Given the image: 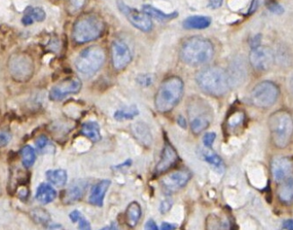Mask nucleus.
Returning <instances> with one entry per match:
<instances>
[{
	"label": "nucleus",
	"mask_w": 293,
	"mask_h": 230,
	"mask_svg": "<svg viewBox=\"0 0 293 230\" xmlns=\"http://www.w3.org/2000/svg\"><path fill=\"white\" fill-rule=\"evenodd\" d=\"M46 177L53 185L58 187H62L68 181L67 172L63 169L47 171Z\"/></svg>",
	"instance_id": "obj_24"
},
{
	"label": "nucleus",
	"mask_w": 293,
	"mask_h": 230,
	"mask_svg": "<svg viewBox=\"0 0 293 230\" xmlns=\"http://www.w3.org/2000/svg\"><path fill=\"white\" fill-rule=\"evenodd\" d=\"M145 230H159V228L153 219H149L145 224Z\"/></svg>",
	"instance_id": "obj_40"
},
{
	"label": "nucleus",
	"mask_w": 293,
	"mask_h": 230,
	"mask_svg": "<svg viewBox=\"0 0 293 230\" xmlns=\"http://www.w3.org/2000/svg\"><path fill=\"white\" fill-rule=\"evenodd\" d=\"M100 230H111V226L110 227H109V226H107V227H104V228H102V229Z\"/></svg>",
	"instance_id": "obj_46"
},
{
	"label": "nucleus",
	"mask_w": 293,
	"mask_h": 230,
	"mask_svg": "<svg viewBox=\"0 0 293 230\" xmlns=\"http://www.w3.org/2000/svg\"><path fill=\"white\" fill-rule=\"evenodd\" d=\"M141 217V207L137 201H132L130 203L125 211V220L129 226L134 227L137 226L138 222Z\"/></svg>",
	"instance_id": "obj_19"
},
{
	"label": "nucleus",
	"mask_w": 293,
	"mask_h": 230,
	"mask_svg": "<svg viewBox=\"0 0 293 230\" xmlns=\"http://www.w3.org/2000/svg\"><path fill=\"white\" fill-rule=\"evenodd\" d=\"M46 211L44 210H41V209H36L34 210V216H35V219H37L39 222H48L51 218L50 217H42V215L45 213Z\"/></svg>",
	"instance_id": "obj_37"
},
{
	"label": "nucleus",
	"mask_w": 293,
	"mask_h": 230,
	"mask_svg": "<svg viewBox=\"0 0 293 230\" xmlns=\"http://www.w3.org/2000/svg\"><path fill=\"white\" fill-rule=\"evenodd\" d=\"M142 11L145 14H147L148 16L150 17H154L156 20L161 22H167L170 20H173L174 18H176L178 16L177 12H174V13L165 14L160 11L159 9L154 8L150 5H145L142 8Z\"/></svg>",
	"instance_id": "obj_22"
},
{
	"label": "nucleus",
	"mask_w": 293,
	"mask_h": 230,
	"mask_svg": "<svg viewBox=\"0 0 293 230\" xmlns=\"http://www.w3.org/2000/svg\"><path fill=\"white\" fill-rule=\"evenodd\" d=\"M223 4V0H209V7L211 9H220Z\"/></svg>",
	"instance_id": "obj_41"
},
{
	"label": "nucleus",
	"mask_w": 293,
	"mask_h": 230,
	"mask_svg": "<svg viewBox=\"0 0 293 230\" xmlns=\"http://www.w3.org/2000/svg\"><path fill=\"white\" fill-rule=\"evenodd\" d=\"M280 90L273 82L263 81L257 84L251 93V102L258 108L272 106L279 97Z\"/></svg>",
	"instance_id": "obj_8"
},
{
	"label": "nucleus",
	"mask_w": 293,
	"mask_h": 230,
	"mask_svg": "<svg viewBox=\"0 0 293 230\" xmlns=\"http://www.w3.org/2000/svg\"><path fill=\"white\" fill-rule=\"evenodd\" d=\"M82 217H83V215H82L78 210H74L71 213L69 214V217H70L71 221L74 222V223L78 222V220H79Z\"/></svg>",
	"instance_id": "obj_42"
},
{
	"label": "nucleus",
	"mask_w": 293,
	"mask_h": 230,
	"mask_svg": "<svg viewBox=\"0 0 293 230\" xmlns=\"http://www.w3.org/2000/svg\"><path fill=\"white\" fill-rule=\"evenodd\" d=\"M216 139V133L214 132H208L204 137V144L206 148L211 149L213 147V143Z\"/></svg>",
	"instance_id": "obj_33"
},
{
	"label": "nucleus",
	"mask_w": 293,
	"mask_h": 230,
	"mask_svg": "<svg viewBox=\"0 0 293 230\" xmlns=\"http://www.w3.org/2000/svg\"><path fill=\"white\" fill-rule=\"evenodd\" d=\"M178 155L175 149L169 143H166L162 150L161 157L157 163L155 172L157 175H161L173 168L178 161Z\"/></svg>",
	"instance_id": "obj_15"
},
{
	"label": "nucleus",
	"mask_w": 293,
	"mask_h": 230,
	"mask_svg": "<svg viewBox=\"0 0 293 230\" xmlns=\"http://www.w3.org/2000/svg\"><path fill=\"white\" fill-rule=\"evenodd\" d=\"M209 125H210V120H209L208 117H206L204 114H202L191 120L190 126H191L192 133L200 134L204 132V130L208 128Z\"/></svg>",
	"instance_id": "obj_25"
},
{
	"label": "nucleus",
	"mask_w": 293,
	"mask_h": 230,
	"mask_svg": "<svg viewBox=\"0 0 293 230\" xmlns=\"http://www.w3.org/2000/svg\"><path fill=\"white\" fill-rule=\"evenodd\" d=\"M204 159L207 161V162L213 166V167H215L218 170H220L221 168H223V161L217 154L213 153V152H211V151H207L204 153Z\"/></svg>",
	"instance_id": "obj_30"
},
{
	"label": "nucleus",
	"mask_w": 293,
	"mask_h": 230,
	"mask_svg": "<svg viewBox=\"0 0 293 230\" xmlns=\"http://www.w3.org/2000/svg\"><path fill=\"white\" fill-rule=\"evenodd\" d=\"M85 190V185H84L83 183H77L73 186H70V188L67 191L66 199L68 201H72V202L73 201H77L84 195Z\"/></svg>",
	"instance_id": "obj_27"
},
{
	"label": "nucleus",
	"mask_w": 293,
	"mask_h": 230,
	"mask_svg": "<svg viewBox=\"0 0 293 230\" xmlns=\"http://www.w3.org/2000/svg\"><path fill=\"white\" fill-rule=\"evenodd\" d=\"M196 82L206 94L221 97L230 90V77L223 68L210 67L202 69L196 75Z\"/></svg>",
	"instance_id": "obj_1"
},
{
	"label": "nucleus",
	"mask_w": 293,
	"mask_h": 230,
	"mask_svg": "<svg viewBox=\"0 0 293 230\" xmlns=\"http://www.w3.org/2000/svg\"><path fill=\"white\" fill-rule=\"evenodd\" d=\"M250 63L256 70L266 71L272 67L274 61L273 52L270 48L255 46L250 51Z\"/></svg>",
	"instance_id": "obj_10"
},
{
	"label": "nucleus",
	"mask_w": 293,
	"mask_h": 230,
	"mask_svg": "<svg viewBox=\"0 0 293 230\" xmlns=\"http://www.w3.org/2000/svg\"><path fill=\"white\" fill-rule=\"evenodd\" d=\"M183 94V81L177 77L166 78L157 90L155 97L156 109L161 113L169 112L178 104Z\"/></svg>",
	"instance_id": "obj_3"
},
{
	"label": "nucleus",
	"mask_w": 293,
	"mask_h": 230,
	"mask_svg": "<svg viewBox=\"0 0 293 230\" xmlns=\"http://www.w3.org/2000/svg\"><path fill=\"white\" fill-rule=\"evenodd\" d=\"M140 113L139 109L135 105L124 107L123 109H120L115 111V118L117 121H124V120H132L136 117Z\"/></svg>",
	"instance_id": "obj_26"
},
{
	"label": "nucleus",
	"mask_w": 293,
	"mask_h": 230,
	"mask_svg": "<svg viewBox=\"0 0 293 230\" xmlns=\"http://www.w3.org/2000/svg\"><path fill=\"white\" fill-rule=\"evenodd\" d=\"M190 179L191 173L189 171H176L164 177L162 179L161 184L166 192H177L184 187Z\"/></svg>",
	"instance_id": "obj_13"
},
{
	"label": "nucleus",
	"mask_w": 293,
	"mask_h": 230,
	"mask_svg": "<svg viewBox=\"0 0 293 230\" xmlns=\"http://www.w3.org/2000/svg\"><path fill=\"white\" fill-rule=\"evenodd\" d=\"M81 132L84 136L88 138L93 142H97L101 140V132L100 127L95 122H87L82 125Z\"/></svg>",
	"instance_id": "obj_23"
},
{
	"label": "nucleus",
	"mask_w": 293,
	"mask_h": 230,
	"mask_svg": "<svg viewBox=\"0 0 293 230\" xmlns=\"http://www.w3.org/2000/svg\"><path fill=\"white\" fill-rule=\"evenodd\" d=\"M105 61L106 52L104 49L93 45L81 51L75 61V67L80 74L92 76L102 68Z\"/></svg>",
	"instance_id": "obj_6"
},
{
	"label": "nucleus",
	"mask_w": 293,
	"mask_h": 230,
	"mask_svg": "<svg viewBox=\"0 0 293 230\" xmlns=\"http://www.w3.org/2000/svg\"><path fill=\"white\" fill-rule=\"evenodd\" d=\"M278 197L281 202L289 204L293 200V179L283 180L278 188Z\"/></svg>",
	"instance_id": "obj_20"
},
{
	"label": "nucleus",
	"mask_w": 293,
	"mask_h": 230,
	"mask_svg": "<svg viewBox=\"0 0 293 230\" xmlns=\"http://www.w3.org/2000/svg\"><path fill=\"white\" fill-rule=\"evenodd\" d=\"M88 0H67V10L69 14L75 15L84 9Z\"/></svg>",
	"instance_id": "obj_29"
},
{
	"label": "nucleus",
	"mask_w": 293,
	"mask_h": 230,
	"mask_svg": "<svg viewBox=\"0 0 293 230\" xmlns=\"http://www.w3.org/2000/svg\"><path fill=\"white\" fill-rule=\"evenodd\" d=\"M267 8L271 12L277 14V15H280V14L283 13V11H284L283 8L280 4L276 3L275 1H273V0L268 1Z\"/></svg>",
	"instance_id": "obj_32"
},
{
	"label": "nucleus",
	"mask_w": 293,
	"mask_h": 230,
	"mask_svg": "<svg viewBox=\"0 0 293 230\" xmlns=\"http://www.w3.org/2000/svg\"><path fill=\"white\" fill-rule=\"evenodd\" d=\"M78 230H91L89 222L87 221L84 217H81L78 220Z\"/></svg>",
	"instance_id": "obj_38"
},
{
	"label": "nucleus",
	"mask_w": 293,
	"mask_h": 230,
	"mask_svg": "<svg viewBox=\"0 0 293 230\" xmlns=\"http://www.w3.org/2000/svg\"><path fill=\"white\" fill-rule=\"evenodd\" d=\"M46 18L45 11L41 8H28L25 16L22 19V23L25 26H31L34 22H43Z\"/></svg>",
	"instance_id": "obj_21"
},
{
	"label": "nucleus",
	"mask_w": 293,
	"mask_h": 230,
	"mask_svg": "<svg viewBox=\"0 0 293 230\" xmlns=\"http://www.w3.org/2000/svg\"><path fill=\"white\" fill-rule=\"evenodd\" d=\"M177 226L175 224L168 223V222H163L159 230H175Z\"/></svg>",
	"instance_id": "obj_43"
},
{
	"label": "nucleus",
	"mask_w": 293,
	"mask_h": 230,
	"mask_svg": "<svg viewBox=\"0 0 293 230\" xmlns=\"http://www.w3.org/2000/svg\"><path fill=\"white\" fill-rule=\"evenodd\" d=\"M273 178L277 182H282L289 178L293 173V160L286 157L274 158L271 165Z\"/></svg>",
	"instance_id": "obj_14"
},
{
	"label": "nucleus",
	"mask_w": 293,
	"mask_h": 230,
	"mask_svg": "<svg viewBox=\"0 0 293 230\" xmlns=\"http://www.w3.org/2000/svg\"><path fill=\"white\" fill-rule=\"evenodd\" d=\"M48 144V139L45 136H41L36 141V146L39 149H43Z\"/></svg>",
	"instance_id": "obj_39"
},
{
	"label": "nucleus",
	"mask_w": 293,
	"mask_h": 230,
	"mask_svg": "<svg viewBox=\"0 0 293 230\" xmlns=\"http://www.w3.org/2000/svg\"><path fill=\"white\" fill-rule=\"evenodd\" d=\"M212 24V18L205 16H192L187 17L183 22V28L187 30H203Z\"/></svg>",
	"instance_id": "obj_17"
},
{
	"label": "nucleus",
	"mask_w": 293,
	"mask_h": 230,
	"mask_svg": "<svg viewBox=\"0 0 293 230\" xmlns=\"http://www.w3.org/2000/svg\"><path fill=\"white\" fill-rule=\"evenodd\" d=\"M272 142L278 149L289 145L293 135L292 116L289 111L280 110L273 112L268 120Z\"/></svg>",
	"instance_id": "obj_4"
},
{
	"label": "nucleus",
	"mask_w": 293,
	"mask_h": 230,
	"mask_svg": "<svg viewBox=\"0 0 293 230\" xmlns=\"http://www.w3.org/2000/svg\"><path fill=\"white\" fill-rule=\"evenodd\" d=\"M82 83L78 78H68L54 85L50 91V99L52 101H60L69 94H77L81 90Z\"/></svg>",
	"instance_id": "obj_12"
},
{
	"label": "nucleus",
	"mask_w": 293,
	"mask_h": 230,
	"mask_svg": "<svg viewBox=\"0 0 293 230\" xmlns=\"http://www.w3.org/2000/svg\"><path fill=\"white\" fill-rule=\"evenodd\" d=\"M9 70L15 81L26 83L34 76V60L26 53L14 54L9 60Z\"/></svg>",
	"instance_id": "obj_7"
},
{
	"label": "nucleus",
	"mask_w": 293,
	"mask_h": 230,
	"mask_svg": "<svg viewBox=\"0 0 293 230\" xmlns=\"http://www.w3.org/2000/svg\"><path fill=\"white\" fill-rule=\"evenodd\" d=\"M177 124H178L179 126H180L181 128H187L186 120L184 119L182 115L179 116L178 119H177Z\"/></svg>",
	"instance_id": "obj_45"
},
{
	"label": "nucleus",
	"mask_w": 293,
	"mask_h": 230,
	"mask_svg": "<svg viewBox=\"0 0 293 230\" xmlns=\"http://www.w3.org/2000/svg\"><path fill=\"white\" fill-rule=\"evenodd\" d=\"M137 83L144 87L149 86L153 82V77L149 74H140L136 78Z\"/></svg>",
	"instance_id": "obj_31"
},
{
	"label": "nucleus",
	"mask_w": 293,
	"mask_h": 230,
	"mask_svg": "<svg viewBox=\"0 0 293 230\" xmlns=\"http://www.w3.org/2000/svg\"><path fill=\"white\" fill-rule=\"evenodd\" d=\"M10 141H11V135L9 132H0V148L6 147Z\"/></svg>",
	"instance_id": "obj_35"
},
{
	"label": "nucleus",
	"mask_w": 293,
	"mask_h": 230,
	"mask_svg": "<svg viewBox=\"0 0 293 230\" xmlns=\"http://www.w3.org/2000/svg\"><path fill=\"white\" fill-rule=\"evenodd\" d=\"M118 7L121 12L127 18L128 21L134 27H136L137 29L144 33H149L152 30L153 23L151 17L145 14L143 11L141 12L137 9H132L131 7H128L127 5L124 4L123 2H119Z\"/></svg>",
	"instance_id": "obj_9"
},
{
	"label": "nucleus",
	"mask_w": 293,
	"mask_h": 230,
	"mask_svg": "<svg viewBox=\"0 0 293 230\" xmlns=\"http://www.w3.org/2000/svg\"><path fill=\"white\" fill-rule=\"evenodd\" d=\"M112 62L116 70H123L127 68L132 60V52L126 43L116 40L112 44Z\"/></svg>",
	"instance_id": "obj_11"
},
{
	"label": "nucleus",
	"mask_w": 293,
	"mask_h": 230,
	"mask_svg": "<svg viewBox=\"0 0 293 230\" xmlns=\"http://www.w3.org/2000/svg\"><path fill=\"white\" fill-rule=\"evenodd\" d=\"M22 163L26 168H29L34 165L36 159L34 149L31 146H26L21 150Z\"/></svg>",
	"instance_id": "obj_28"
},
{
	"label": "nucleus",
	"mask_w": 293,
	"mask_h": 230,
	"mask_svg": "<svg viewBox=\"0 0 293 230\" xmlns=\"http://www.w3.org/2000/svg\"><path fill=\"white\" fill-rule=\"evenodd\" d=\"M105 23L96 15H85L78 18L72 29L73 40L77 43H89L102 36Z\"/></svg>",
	"instance_id": "obj_5"
},
{
	"label": "nucleus",
	"mask_w": 293,
	"mask_h": 230,
	"mask_svg": "<svg viewBox=\"0 0 293 230\" xmlns=\"http://www.w3.org/2000/svg\"><path fill=\"white\" fill-rule=\"evenodd\" d=\"M36 200L43 204H49L55 200L57 192L55 189L48 183H42L39 185L36 192Z\"/></svg>",
	"instance_id": "obj_18"
},
{
	"label": "nucleus",
	"mask_w": 293,
	"mask_h": 230,
	"mask_svg": "<svg viewBox=\"0 0 293 230\" xmlns=\"http://www.w3.org/2000/svg\"><path fill=\"white\" fill-rule=\"evenodd\" d=\"M110 180H102L93 185L90 192L89 202L93 206L102 207L104 200L111 185Z\"/></svg>",
	"instance_id": "obj_16"
},
{
	"label": "nucleus",
	"mask_w": 293,
	"mask_h": 230,
	"mask_svg": "<svg viewBox=\"0 0 293 230\" xmlns=\"http://www.w3.org/2000/svg\"><path fill=\"white\" fill-rule=\"evenodd\" d=\"M282 227L285 230H293V220L292 219H287L283 222Z\"/></svg>",
	"instance_id": "obj_44"
},
{
	"label": "nucleus",
	"mask_w": 293,
	"mask_h": 230,
	"mask_svg": "<svg viewBox=\"0 0 293 230\" xmlns=\"http://www.w3.org/2000/svg\"><path fill=\"white\" fill-rule=\"evenodd\" d=\"M214 55L212 42L202 37H191L184 42L181 48V60L191 67H199L208 63Z\"/></svg>",
	"instance_id": "obj_2"
},
{
	"label": "nucleus",
	"mask_w": 293,
	"mask_h": 230,
	"mask_svg": "<svg viewBox=\"0 0 293 230\" xmlns=\"http://www.w3.org/2000/svg\"><path fill=\"white\" fill-rule=\"evenodd\" d=\"M173 205V202L171 200H163L160 204V212L161 213H166L167 211H169L171 207Z\"/></svg>",
	"instance_id": "obj_36"
},
{
	"label": "nucleus",
	"mask_w": 293,
	"mask_h": 230,
	"mask_svg": "<svg viewBox=\"0 0 293 230\" xmlns=\"http://www.w3.org/2000/svg\"><path fill=\"white\" fill-rule=\"evenodd\" d=\"M243 120H244V114L242 112H237V113L233 114L231 119H230L229 125L230 127H236V126H238L239 124H242Z\"/></svg>",
	"instance_id": "obj_34"
}]
</instances>
